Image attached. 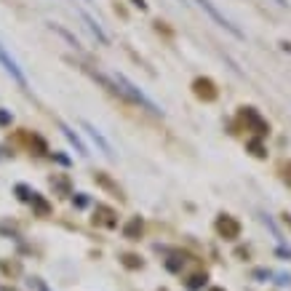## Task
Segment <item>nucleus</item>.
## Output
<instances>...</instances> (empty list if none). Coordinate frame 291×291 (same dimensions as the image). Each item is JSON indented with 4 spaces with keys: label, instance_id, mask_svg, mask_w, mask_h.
Masks as SVG:
<instances>
[{
    "label": "nucleus",
    "instance_id": "nucleus-1",
    "mask_svg": "<svg viewBox=\"0 0 291 291\" xmlns=\"http://www.w3.org/2000/svg\"><path fill=\"white\" fill-rule=\"evenodd\" d=\"M115 85H118V91H121L123 96H128V99H134L136 104H142V107H145V110H150L152 115H163V107H158L155 102H152L150 96L145 94V91H142V88H136V85L131 83V81H128V78H125V75H121V72H118V75H115Z\"/></svg>",
    "mask_w": 291,
    "mask_h": 291
},
{
    "label": "nucleus",
    "instance_id": "nucleus-2",
    "mask_svg": "<svg viewBox=\"0 0 291 291\" xmlns=\"http://www.w3.org/2000/svg\"><path fill=\"white\" fill-rule=\"evenodd\" d=\"M195 3H198V5H201V8H203V11H206V14H208V16H211V19H214V21H216V24H219V27H225V30H227V32H232V35H235V38H243V32H241V30H238V27H235V24H232V21H230V19H227V16H225V14H222V11H219V8H216V5H214V3H211V0H195Z\"/></svg>",
    "mask_w": 291,
    "mask_h": 291
},
{
    "label": "nucleus",
    "instance_id": "nucleus-3",
    "mask_svg": "<svg viewBox=\"0 0 291 291\" xmlns=\"http://www.w3.org/2000/svg\"><path fill=\"white\" fill-rule=\"evenodd\" d=\"M0 64H3V70L8 72V75L14 78V81L19 83V85H27V75L21 72V67L16 64L14 56H11L8 51H5V45H3V43H0Z\"/></svg>",
    "mask_w": 291,
    "mask_h": 291
},
{
    "label": "nucleus",
    "instance_id": "nucleus-4",
    "mask_svg": "<svg viewBox=\"0 0 291 291\" xmlns=\"http://www.w3.org/2000/svg\"><path fill=\"white\" fill-rule=\"evenodd\" d=\"M83 128L88 131V136H91V139H94L96 145L102 147V152H104V155H112V145L104 139V136H102V131L96 128V125H91V123H83Z\"/></svg>",
    "mask_w": 291,
    "mask_h": 291
},
{
    "label": "nucleus",
    "instance_id": "nucleus-5",
    "mask_svg": "<svg viewBox=\"0 0 291 291\" xmlns=\"http://www.w3.org/2000/svg\"><path fill=\"white\" fill-rule=\"evenodd\" d=\"M81 14H83V21H85V24H88V30L94 32V35L99 38V41L104 43V45L110 43V38H107V35H104V30H102V27H99V24H96V21H94V16H91L88 11H81Z\"/></svg>",
    "mask_w": 291,
    "mask_h": 291
},
{
    "label": "nucleus",
    "instance_id": "nucleus-6",
    "mask_svg": "<svg viewBox=\"0 0 291 291\" xmlns=\"http://www.w3.org/2000/svg\"><path fill=\"white\" fill-rule=\"evenodd\" d=\"M62 131H64V136H67V139L72 142V145H75V150L81 152V155H88V150H85V145H83L81 139H78V134H75V131H70V128H67V125H62Z\"/></svg>",
    "mask_w": 291,
    "mask_h": 291
},
{
    "label": "nucleus",
    "instance_id": "nucleus-7",
    "mask_svg": "<svg viewBox=\"0 0 291 291\" xmlns=\"http://www.w3.org/2000/svg\"><path fill=\"white\" fill-rule=\"evenodd\" d=\"M131 3H134L139 11H147V3H145V0H131Z\"/></svg>",
    "mask_w": 291,
    "mask_h": 291
},
{
    "label": "nucleus",
    "instance_id": "nucleus-8",
    "mask_svg": "<svg viewBox=\"0 0 291 291\" xmlns=\"http://www.w3.org/2000/svg\"><path fill=\"white\" fill-rule=\"evenodd\" d=\"M275 3H278V5H283V8H286V5H289V0H275Z\"/></svg>",
    "mask_w": 291,
    "mask_h": 291
}]
</instances>
